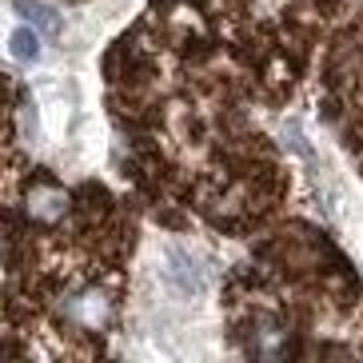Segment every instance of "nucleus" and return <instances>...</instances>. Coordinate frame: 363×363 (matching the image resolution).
I'll return each instance as SVG.
<instances>
[{
  "label": "nucleus",
  "instance_id": "20e7f679",
  "mask_svg": "<svg viewBox=\"0 0 363 363\" xmlns=\"http://www.w3.org/2000/svg\"><path fill=\"white\" fill-rule=\"evenodd\" d=\"M16 4H21V9H28V21L40 24L44 33H52V36L60 33V16H56L48 4H36V0H33V4H28V0H16Z\"/></svg>",
  "mask_w": 363,
  "mask_h": 363
},
{
  "label": "nucleus",
  "instance_id": "f257e3e1",
  "mask_svg": "<svg viewBox=\"0 0 363 363\" xmlns=\"http://www.w3.org/2000/svg\"><path fill=\"white\" fill-rule=\"evenodd\" d=\"M168 284L176 291H184V296H192V291H200L203 288V272L196 267V259L188 256V252H180V247H172L168 252Z\"/></svg>",
  "mask_w": 363,
  "mask_h": 363
},
{
  "label": "nucleus",
  "instance_id": "39448f33",
  "mask_svg": "<svg viewBox=\"0 0 363 363\" xmlns=\"http://www.w3.org/2000/svg\"><path fill=\"white\" fill-rule=\"evenodd\" d=\"M65 203L68 200L60 192H36L33 200H28V212H33V216H48V220H52V216L65 212Z\"/></svg>",
  "mask_w": 363,
  "mask_h": 363
},
{
  "label": "nucleus",
  "instance_id": "7ed1b4c3",
  "mask_svg": "<svg viewBox=\"0 0 363 363\" xmlns=\"http://www.w3.org/2000/svg\"><path fill=\"white\" fill-rule=\"evenodd\" d=\"M68 311H72L84 328H96V323H104V315H108V299L96 296V291H84V296H76L72 303H68Z\"/></svg>",
  "mask_w": 363,
  "mask_h": 363
},
{
  "label": "nucleus",
  "instance_id": "f03ea898",
  "mask_svg": "<svg viewBox=\"0 0 363 363\" xmlns=\"http://www.w3.org/2000/svg\"><path fill=\"white\" fill-rule=\"evenodd\" d=\"M9 56L12 60H21V65H36L44 56V44H40V33H36L33 24H16L9 36Z\"/></svg>",
  "mask_w": 363,
  "mask_h": 363
}]
</instances>
